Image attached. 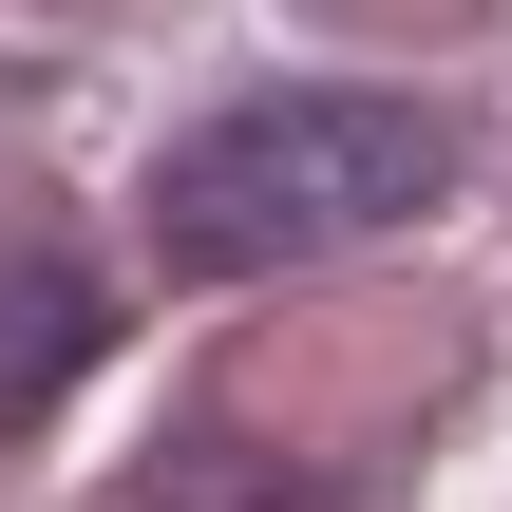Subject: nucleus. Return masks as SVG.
Masks as SVG:
<instances>
[{
	"label": "nucleus",
	"mask_w": 512,
	"mask_h": 512,
	"mask_svg": "<svg viewBox=\"0 0 512 512\" xmlns=\"http://www.w3.org/2000/svg\"><path fill=\"white\" fill-rule=\"evenodd\" d=\"M456 190V133L418 95H228L209 133H171L152 171V247L190 285H266V266H323L399 209Z\"/></svg>",
	"instance_id": "obj_1"
},
{
	"label": "nucleus",
	"mask_w": 512,
	"mask_h": 512,
	"mask_svg": "<svg viewBox=\"0 0 512 512\" xmlns=\"http://www.w3.org/2000/svg\"><path fill=\"white\" fill-rule=\"evenodd\" d=\"M76 361H114V285L57 266V247H19V266H0V437H38V418L76 399Z\"/></svg>",
	"instance_id": "obj_2"
},
{
	"label": "nucleus",
	"mask_w": 512,
	"mask_h": 512,
	"mask_svg": "<svg viewBox=\"0 0 512 512\" xmlns=\"http://www.w3.org/2000/svg\"><path fill=\"white\" fill-rule=\"evenodd\" d=\"M152 512H342L304 456H247V437H190L171 475H152Z\"/></svg>",
	"instance_id": "obj_3"
}]
</instances>
